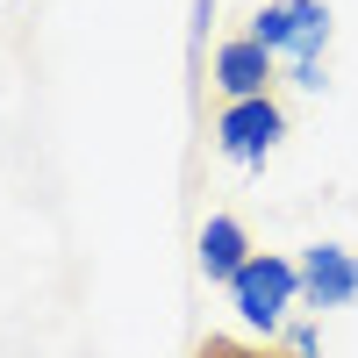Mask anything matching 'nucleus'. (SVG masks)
I'll use <instances>...</instances> for the list:
<instances>
[{
  "instance_id": "1",
  "label": "nucleus",
  "mask_w": 358,
  "mask_h": 358,
  "mask_svg": "<svg viewBox=\"0 0 358 358\" xmlns=\"http://www.w3.org/2000/svg\"><path fill=\"white\" fill-rule=\"evenodd\" d=\"M251 36L294 65V86H322V50H330V8L322 0H265L251 15Z\"/></svg>"
},
{
  "instance_id": "2",
  "label": "nucleus",
  "mask_w": 358,
  "mask_h": 358,
  "mask_svg": "<svg viewBox=\"0 0 358 358\" xmlns=\"http://www.w3.org/2000/svg\"><path fill=\"white\" fill-rule=\"evenodd\" d=\"M229 301H236V315H244L251 330H265V344H273V330H287V308L301 301V265L280 258V251H258L244 273L229 280Z\"/></svg>"
},
{
  "instance_id": "3",
  "label": "nucleus",
  "mask_w": 358,
  "mask_h": 358,
  "mask_svg": "<svg viewBox=\"0 0 358 358\" xmlns=\"http://www.w3.org/2000/svg\"><path fill=\"white\" fill-rule=\"evenodd\" d=\"M280 136H287V108L273 94H258V101H222L215 115V151L229 165H265L280 151Z\"/></svg>"
},
{
  "instance_id": "4",
  "label": "nucleus",
  "mask_w": 358,
  "mask_h": 358,
  "mask_svg": "<svg viewBox=\"0 0 358 358\" xmlns=\"http://www.w3.org/2000/svg\"><path fill=\"white\" fill-rule=\"evenodd\" d=\"M273 86H280V57L265 50L251 29L215 43V94L222 101H258V94H273Z\"/></svg>"
},
{
  "instance_id": "5",
  "label": "nucleus",
  "mask_w": 358,
  "mask_h": 358,
  "mask_svg": "<svg viewBox=\"0 0 358 358\" xmlns=\"http://www.w3.org/2000/svg\"><path fill=\"white\" fill-rule=\"evenodd\" d=\"M301 301L308 308H344L358 301V258L344 244H308L301 251Z\"/></svg>"
},
{
  "instance_id": "6",
  "label": "nucleus",
  "mask_w": 358,
  "mask_h": 358,
  "mask_svg": "<svg viewBox=\"0 0 358 358\" xmlns=\"http://www.w3.org/2000/svg\"><path fill=\"white\" fill-rule=\"evenodd\" d=\"M251 258H258V251H251V229L236 222V215H208V222H201V236H194V265H201V280H222V287H229Z\"/></svg>"
},
{
  "instance_id": "7",
  "label": "nucleus",
  "mask_w": 358,
  "mask_h": 358,
  "mask_svg": "<svg viewBox=\"0 0 358 358\" xmlns=\"http://www.w3.org/2000/svg\"><path fill=\"white\" fill-rule=\"evenodd\" d=\"M194 358H294L287 344H251V337H201Z\"/></svg>"
},
{
  "instance_id": "8",
  "label": "nucleus",
  "mask_w": 358,
  "mask_h": 358,
  "mask_svg": "<svg viewBox=\"0 0 358 358\" xmlns=\"http://www.w3.org/2000/svg\"><path fill=\"white\" fill-rule=\"evenodd\" d=\"M287 351H294V358H315V330H308V322H294V330H287Z\"/></svg>"
}]
</instances>
